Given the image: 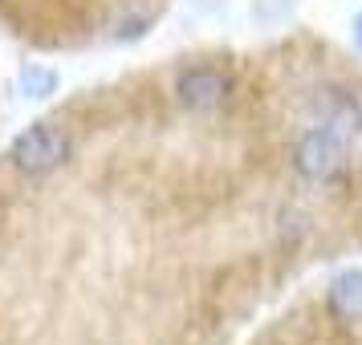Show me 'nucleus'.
Returning a JSON list of instances; mask_svg holds the SVG:
<instances>
[{"instance_id": "nucleus-1", "label": "nucleus", "mask_w": 362, "mask_h": 345, "mask_svg": "<svg viewBox=\"0 0 362 345\" xmlns=\"http://www.w3.org/2000/svg\"><path fill=\"white\" fill-rule=\"evenodd\" d=\"M66 150H69L66 131H57V126H37V131H29L17 143V163L25 167V171L41 175V171H49V167L62 163Z\"/></svg>"}, {"instance_id": "nucleus-2", "label": "nucleus", "mask_w": 362, "mask_h": 345, "mask_svg": "<svg viewBox=\"0 0 362 345\" xmlns=\"http://www.w3.org/2000/svg\"><path fill=\"white\" fill-rule=\"evenodd\" d=\"M297 167L310 175V179H329L338 167H342V150L334 143L329 131H313L301 147H297Z\"/></svg>"}, {"instance_id": "nucleus-3", "label": "nucleus", "mask_w": 362, "mask_h": 345, "mask_svg": "<svg viewBox=\"0 0 362 345\" xmlns=\"http://www.w3.org/2000/svg\"><path fill=\"white\" fill-rule=\"evenodd\" d=\"M228 98V78L220 73V69H192L187 78H183V102L187 106H196V110H212L220 102Z\"/></svg>"}, {"instance_id": "nucleus-4", "label": "nucleus", "mask_w": 362, "mask_h": 345, "mask_svg": "<svg viewBox=\"0 0 362 345\" xmlns=\"http://www.w3.org/2000/svg\"><path fill=\"white\" fill-rule=\"evenodd\" d=\"M329 305L342 313L346 321H362V277L342 280V284L334 289V296H329Z\"/></svg>"}]
</instances>
